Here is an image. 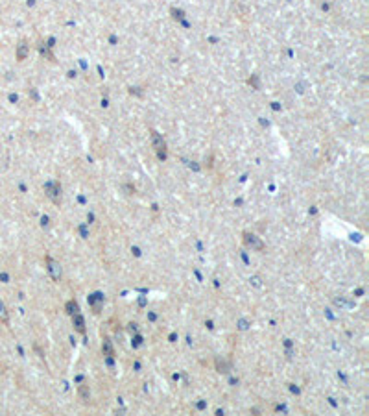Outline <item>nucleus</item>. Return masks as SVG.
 Wrapping results in <instances>:
<instances>
[{
  "label": "nucleus",
  "mask_w": 369,
  "mask_h": 416,
  "mask_svg": "<svg viewBox=\"0 0 369 416\" xmlns=\"http://www.w3.org/2000/svg\"><path fill=\"white\" fill-rule=\"evenodd\" d=\"M152 144H154V150L157 152L159 159H166V143L157 131H152Z\"/></svg>",
  "instance_id": "f257e3e1"
},
{
  "label": "nucleus",
  "mask_w": 369,
  "mask_h": 416,
  "mask_svg": "<svg viewBox=\"0 0 369 416\" xmlns=\"http://www.w3.org/2000/svg\"><path fill=\"white\" fill-rule=\"evenodd\" d=\"M45 191H46V196L54 202V204H59V200H61V185L57 182H48L45 185Z\"/></svg>",
  "instance_id": "f03ea898"
},
{
  "label": "nucleus",
  "mask_w": 369,
  "mask_h": 416,
  "mask_svg": "<svg viewBox=\"0 0 369 416\" xmlns=\"http://www.w3.org/2000/svg\"><path fill=\"white\" fill-rule=\"evenodd\" d=\"M242 240H244V244L248 246V248H251V250H257V252L264 250V242H262L261 237H257V235L245 231V233L242 235Z\"/></svg>",
  "instance_id": "7ed1b4c3"
},
{
  "label": "nucleus",
  "mask_w": 369,
  "mask_h": 416,
  "mask_svg": "<svg viewBox=\"0 0 369 416\" xmlns=\"http://www.w3.org/2000/svg\"><path fill=\"white\" fill-rule=\"evenodd\" d=\"M45 263H46V268H48V272H50V276H52V280H54V281L61 280V267H59V263L54 261L52 257H46Z\"/></svg>",
  "instance_id": "20e7f679"
},
{
  "label": "nucleus",
  "mask_w": 369,
  "mask_h": 416,
  "mask_svg": "<svg viewBox=\"0 0 369 416\" xmlns=\"http://www.w3.org/2000/svg\"><path fill=\"white\" fill-rule=\"evenodd\" d=\"M72 324H74V329L78 331V333H85V320H83V316L80 314V311L72 314Z\"/></svg>",
  "instance_id": "39448f33"
},
{
  "label": "nucleus",
  "mask_w": 369,
  "mask_h": 416,
  "mask_svg": "<svg viewBox=\"0 0 369 416\" xmlns=\"http://www.w3.org/2000/svg\"><path fill=\"white\" fill-rule=\"evenodd\" d=\"M102 354L105 355V357H113V354H114L113 342H111V339H109V337H103V341H102Z\"/></svg>",
  "instance_id": "423d86ee"
},
{
  "label": "nucleus",
  "mask_w": 369,
  "mask_h": 416,
  "mask_svg": "<svg viewBox=\"0 0 369 416\" xmlns=\"http://www.w3.org/2000/svg\"><path fill=\"white\" fill-rule=\"evenodd\" d=\"M0 322L2 324H8L10 322V313H8V307H6V303L0 300Z\"/></svg>",
  "instance_id": "0eeeda50"
},
{
  "label": "nucleus",
  "mask_w": 369,
  "mask_h": 416,
  "mask_svg": "<svg viewBox=\"0 0 369 416\" xmlns=\"http://www.w3.org/2000/svg\"><path fill=\"white\" fill-rule=\"evenodd\" d=\"M26 56H28V45L26 43H21L19 45V48H17V59L19 61H23V59H26Z\"/></svg>",
  "instance_id": "6e6552de"
},
{
  "label": "nucleus",
  "mask_w": 369,
  "mask_h": 416,
  "mask_svg": "<svg viewBox=\"0 0 369 416\" xmlns=\"http://www.w3.org/2000/svg\"><path fill=\"white\" fill-rule=\"evenodd\" d=\"M65 311H67L70 316H72L74 313H78V311H80V307H78V302H74V300L67 302V305H65Z\"/></svg>",
  "instance_id": "1a4fd4ad"
},
{
  "label": "nucleus",
  "mask_w": 369,
  "mask_h": 416,
  "mask_svg": "<svg viewBox=\"0 0 369 416\" xmlns=\"http://www.w3.org/2000/svg\"><path fill=\"white\" fill-rule=\"evenodd\" d=\"M103 296L102 294H94V298H92V309H94V313H100V303H102Z\"/></svg>",
  "instance_id": "9d476101"
},
{
  "label": "nucleus",
  "mask_w": 369,
  "mask_h": 416,
  "mask_svg": "<svg viewBox=\"0 0 369 416\" xmlns=\"http://www.w3.org/2000/svg\"><path fill=\"white\" fill-rule=\"evenodd\" d=\"M216 370L218 372H229V363H225V361H221V359H216Z\"/></svg>",
  "instance_id": "9b49d317"
},
{
  "label": "nucleus",
  "mask_w": 369,
  "mask_h": 416,
  "mask_svg": "<svg viewBox=\"0 0 369 416\" xmlns=\"http://www.w3.org/2000/svg\"><path fill=\"white\" fill-rule=\"evenodd\" d=\"M80 396L83 398V401H87V399H89V392H87V388H85V387H81V388H80Z\"/></svg>",
  "instance_id": "f8f14e48"
}]
</instances>
